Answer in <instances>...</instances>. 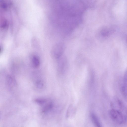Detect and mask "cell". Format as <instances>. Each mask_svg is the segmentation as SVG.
I'll return each instance as SVG.
<instances>
[{
    "mask_svg": "<svg viewBox=\"0 0 127 127\" xmlns=\"http://www.w3.org/2000/svg\"><path fill=\"white\" fill-rule=\"evenodd\" d=\"M64 45L62 43L60 42L55 45L52 48V54L53 57L58 59L63 55L64 50Z\"/></svg>",
    "mask_w": 127,
    "mask_h": 127,
    "instance_id": "obj_2",
    "label": "cell"
},
{
    "mask_svg": "<svg viewBox=\"0 0 127 127\" xmlns=\"http://www.w3.org/2000/svg\"><path fill=\"white\" fill-rule=\"evenodd\" d=\"M47 101V100L43 98H37L35 100V101L36 103L41 105H43Z\"/></svg>",
    "mask_w": 127,
    "mask_h": 127,
    "instance_id": "obj_8",
    "label": "cell"
},
{
    "mask_svg": "<svg viewBox=\"0 0 127 127\" xmlns=\"http://www.w3.org/2000/svg\"><path fill=\"white\" fill-rule=\"evenodd\" d=\"M109 115L111 119L115 123L122 124L125 123L127 119V115L123 112L112 108L109 112Z\"/></svg>",
    "mask_w": 127,
    "mask_h": 127,
    "instance_id": "obj_1",
    "label": "cell"
},
{
    "mask_svg": "<svg viewBox=\"0 0 127 127\" xmlns=\"http://www.w3.org/2000/svg\"><path fill=\"white\" fill-rule=\"evenodd\" d=\"M58 69L59 73L61 74L66 71L68 66V62L66 58L63 55L58 59Z\"/></svg>",
    "mask_w": 127,
    "mask_h": 127,
    "instance_id": "obj_3",
    "label": "cell"
},
{
    "mask_svg": "<svg viewBox=\"0 0 127 127\" xmlns=\"http://www.w3.org/2000/svg\"><path fill=\"white\" fill-rule=\"evenodd\" d=\"M32 66L35 68H37L40 64V61L39 58L35 55L33 56L32 57Z\"/></svg>",
    "mask_w": 127,
    "mask_h": 127,
    "instance_id": "obj_7",
    "label": "cell"
},
{
    "mask_svg": "<svg viewBox=\"0 0 127 127\" xmlns=\"http://www.w3.org/2000/svg\"><path fill=\"white\" fill-rule=\"evenodd\" d=\"M121 92L123 96L127 99V68L124 74L123 82L121 87Z\"/></svg>",
    "mask_w": 127,
    "mask_h": 127,
    "instance_id": "obj_4",
    "label": "cell"
},
{
    "mask_svg": "<svg viewBox=\"0 0 127 127\" xmlns=\"http://www.w3.org/2000/svg\"><path fill=\"white\" fill-rule=\"evenodd\" d=\"M0 26L2 28L4 29L7 28L8 25L7 20L5 19H2L0 22Z\"/></svg>",
    "mask_w": 127,
    "mask_h": 127,
    "instance_id": "obj_9",
    "label": "cell"
},
{
    "mask_svg": "<svg viewBox=\"0 0 127 127\" xmlns=\"http://www.w3.org/2000/svg\"><path fill=\"white\" fill-rule=\"evenodd\" d=\"M112 32V30L108 28H103L99 31L97 36L98 38H103L108 35Z\"/></svg>",
    "mask_w": 127,
    "mask_h": 127,
    "instance_id": "obj_5",
    "label": "cell"
},
{
    "mask_svg": "<svg viewBox=\"0 0 127 127\" xmlns=\"http://www.w3.org/2000/svg\"><path fill=\"white\" fill-rule=\"evenodd\" d=\"M0 6L2 8L5 9L7 8V4L5 1L3 0H2L0 1Z\"/></svg>",
    "mask_w": 127,
    "mask_h": 127,
    "instance_id": "obj_10",
    "label": "cell"
},
{
    "mask_svg": "<svg viewBox=\"0 0 127 127\" xmlns=\"http://www.w3.org/2000/svg\"><path fill=\"white\" fill-rule=\"evenodd\" d=\"M43 105L42 111V112L45 113L50 111L53 107L52 102L50 100H48L47 102Z\"/></svg>",
    "mask_w": 127,
    "mask_h": 127,
    "instance_id": "obj_6",
    "label": "cell"
}]
</instances>
